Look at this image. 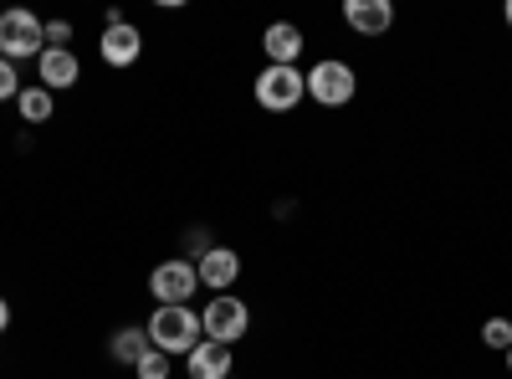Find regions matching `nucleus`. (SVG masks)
<instances>
[{"mask_svg": "<svg viewBox=\"0 0 512 379\" xmlns=\"http://www.w3.org/2000/svg\"><path fill=\"white\" fill-rule=\"evenodd\" d=\"M205 339L200 333V313H190V308H159L154 318H149V344L159 349V354H185L190 359V349Z\"/></svg>", "mask_w": 512, "mask_h": 379, "instance_id": "1", "label": "nucleus"}, {"mask_svg": "<svg viewBox=\"0 0 512 379\" xmlns=\"http://www.w3.org/2000/svg\"><path fill=\"white\" fill-rule=\"evenodd\" d=\"M47 52V26H41L31 11H6L0 16V57L21 62V57H41Z\"/></svg>", "mask_w": 512, "mask_h": 379, "instance_id": "2", "label": "nucleus"}, {"mask_svg": "<svg viewBox=\"0 0 512 379\" xmlns=\"http://www.w3.org/2000/svg\"><path fill=\"white\" fill-rule=\"evenodd\" d=\"M308 93V77L297 67H267L262 77H256V103H262L267 113H287L297 108V98Z\"/></svg>", "mask_w": 512, "mask_h": 379, "instance_id": "3", "label": "nucleus"}, {"mask_svg": "<svg viewBox=\"0 0 512 379\" xmlns=\"http://www.w3.org/2000/svg\"><path fill=\"white\" fill-rule=\"evenodd\" d=\"M246 323H251V313H246L241 298H210L205 313H200V333L210 344H236L246 333Z\"/></svg>", "mask_w": 512, "mask_h": 379, "instance_id": "4", "label": "nucleus"}, {"mask_svg": "<svg viewBox=\"0 0 512 379\" xmlns=\"http://www.w3.org/2000/svg\"><path fill=\"white\" fill-rule=\"evenodd\" d=\"M149 287H154L159 308H185V303L195 298V292H200L195 262H159V267H154V277H149Z\"/></svg>", "mask_w": 512, "mask_h": 379, "instance_id": "5", "label": "nucleus"}, {"mask_svg": "<svg viewBox=\"0 0 512 379\" xmlns=\"http://www.w3.org/2000/svg\"><path fill=\"white\" fill-rule=\"evenodd\" d=\"M308 98H318L323 108H338L354 98V67L349 62H318L308 72Z\"/></svg>", "mask_w": 512, "mask_h": 379, "instance_id": "6", "label": "nucleus"}, {"mask_svg": "<svg viewBox=\"0 0 512 379\" xmlns=\"http://www.w3.org/2000/svg\"><path fill=\"white\" fill-rule=\"evenodd\" d=\"M139 52H144L139 26L118 21V26H108V31H103V62H108V67H134V62H139Z\"/></svg>", "mask_w": 512, "mask_h": 379, "instance_id": "7", "label": "nucleus"}, {"mask_svg": "<svg viewBox=\"0 0 512 379\" xmlns=\"http://www.w3.org/2000/svg\"><path fill=\"white\" fill-rule=\"evenodd\" d=\"M236 272H241V257H236L231 246H210L205 257L195 262V277H200V287H210V292H216V287H231Z\"/></svg>", "mask_w": 512, "mask_h": 379, "instance_id": "8", "label": "nucleus"}, {"mask_svg": "<svg viewBox=\"0 0 512 379\" xmlns=\"http://www.w3.org/2000/svg\"><path fill=\"white\" fill-rule=\"evenodd\" d=\"M344 21H349L359 36H384V31L395 26V11H390V0H349Z\"/></svg>", "mask_w": 512, "mask_h": 379, "instance_id": "9", "label": "nucleus"}, {"mask_svg": "<svg viewBox=\"0 0 512 379\" xmlns=\"http://www.w3.org/2000/svg\"><path fill=\"white\" fill-rule=\"evenodd\" d=\"M36 67H41V88H47V93H62V88H72V82L82 77V67H77V57L62 47V52H41L36 57Z\"/></svg>", "mask_w": 512, "mask_h": 379, "instance_id": "10", "label": "nucleus"}, {"mask_svg": "<svg viewBox=\"0 0 512 379\" xmlns=\"http://www.w3.org/2000/svg\"><path fill=\"white\" fill-rule=\"evenodd\" d=\"M190 379H231V344L200 339L190 349Z\"/></svg>", "mask_w": 512, "mask_h": 379, "instance_id": "11", "label": "nucleus"}, {"mask_svg": "<svg viewBox=\"0 0 512 379\" xmlns=\"http://www.w3.org/2000/svg\"><path fill=\"white\" fill-rule=\"evenodd\" d=\"M262 47H267L272 67H297V52H303V31H297L292 21H277V26H267Z\"/></svg>", "mask_w": 512, "mask_h": 379, "instance_id": "12", "label": "nucleus"}, {"mask_svg": "<svg viewBox=\"0 0 512 379\" xmlns=\"http://www.w3.org/2000/svg\"><path fill=\"white\" fill-rule=\"evenodd\" d=\"M108 349H113V359H118V364L134 369V364H139V359H144L154 344H149V328H118Z\"/></svg>", "mask_w": 512, "mask_h": 379, "instance_id": "13", "label": "nucleus"}, {"mask_svg": "<svg viewBox=\"0 0 512 379\" xmlns=\"http://www.w3.org/2000/svg\"><path fill=\"white\" fill-rule=\"evenodd\" d=\"M16 108H21L26 123H47V118H52V93H47V88H21Z\"/></svg>", "mask_w": 512, "mask_h": 379, "instance_id": "14", "label": "nucleus"}, {"mask_svg": "<svg viewBox=\"0 0 512 379\" xmlns=\"http://www.w3.org/2000/svg\"><path fill=\"white\" fill-rule=\"evenodd\" d=\"M482 344L487 349H512V323L507 318H487L482 323Z\"/></svg>", "mask_w": 512, "mask_h": 379, "instance_id": "15", "label": "nucleus"}, {"mask_svg": "<svg viewBox=\"0 0 512 379\" xmlns=\"http://www.w3.org/2000/svg\"><path fill=\"white\" fill-rule=\"evenodd\" d=\"M134 374L139 379H169V354H159V349H149L139 364H134Z\"/></svg>", "mask_w": 512, "mask_h": 379, "instance_id": "16", "label": "nucleus"}, {"mask_svg": "<svg viewBox=\"0 0 512 379\" xmlns=\"http://www.w3.org/2000/svg\"><path fill=\"white\" fill-rule=\"evenodd\" d=\"M16 62H6V57H0V98H21V88H16Z\"/></svg>", "mask_w": 512, "mask_h": 379, "instance_id": "17", "label": "nucleus"}, {"mask_svg": "<svg viewBox=\"0 0 512 379\" xmlns=\"http://www.w3.org/2000/svg\"><path fill=\"white\" fill-rule=\"evenodd\" d=\"M67 36H72V26H67V21H52V26H47V41H52V52H62V41H67Z\"/></svg>", "mask_w": 512, "mask_h": 379, "instance_id": "18", "label": "nucleus"}, {"mask_svg": "<svg viewBox=\"0 0 512 379\" xmlns=\"http://www.w3.org/2000/svg\"><path fill=\"white\" fill-rule=\"evenodd\" d=\"M6 328H11V303L0 298V333H6Z\"/></svg>", "mask_w": 512, "mask_h": 379, "instance_id": "19", "label": "nucleus"}, {"mask_svg": "<svg viewBox=\"0 0 512 379\" xmlns=\"http://www.w3.org/2000/svg\"><path fill=\"white\" fill-rule=\"evenodd\" d=\"M502 21H507V26H512V0H507V11H502Z\"/></svg>", "mask_w": 512, "mask_h": 379, "instance_id": "20", "label": "nucleus"}, {"mask_svg": "<svg viewBox=\"0 0 512 379\" xmlns=\"http://www.w3.org/2000/svg\"><path fill=\"white\" fill-rule=\"evenodd\" d=\"M507 369H512V349H507Z\"/></svg>", "mask_w": 512, "mask_h": 379, "instance_id": "21", "label": "nucleus"}]
</instances>
